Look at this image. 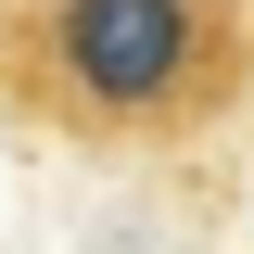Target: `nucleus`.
Wrapping results in <instances>:
<instances>
[{"label": "nucleus", "mask_w": 254, "mask_h": 254, "mask_svg": "<svg viewBox=\"0 0 254 254\" xmlns=\"http://www.w3.org/2000/svg\"><path fill=\"white\" fill-rule=\"evenodd\" d=\"M0 115L64 153H190L254 115V0H0Z\"/></svg>", "instance_id": "obj_1"}]
</instances>
